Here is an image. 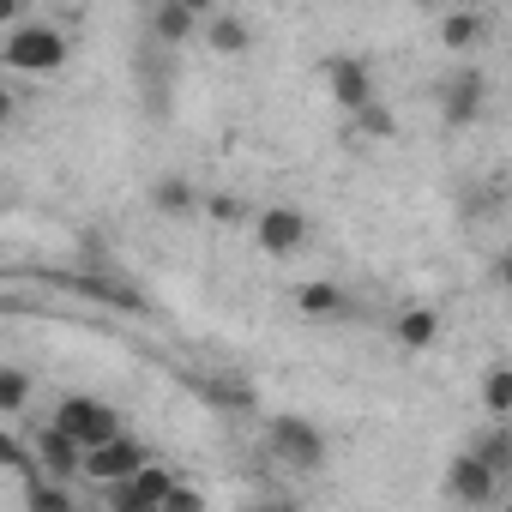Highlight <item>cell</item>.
Here are the masks:
<instances>
[{"label": "cell", "instance_id": "6da1fadb", "mask_svg": "<svg viewBox=\"0 0 512 512\" xmlns=\"http://www.w3.org/2000/svg\"><path fill=\"white\" fill-rule=\"evenodd\" d=\"M0 61L13 73H55V67H67V31H55L49 19L13 25L7 43H0Z\"/></svg>", "mask_w": 512, "mask_h": 512}, {"label": "cell", "instance_id": "7a4b0ae2", "mask_svg": "<svg viewBox=\"0 0 512 512\" xmlns=\"http://www.w3.org/2000/svg\"><path fill=\"white\" fill-rule=\"evenodd\" d=\"M266 446H272V458L290 470V476H314L320 464H326V434L308 422V416H272L266 422Z\"/></svg>", "mask_w": 512, "mask_h": 512}, {"label": "cell", "instance_id": "3957f363", "mask_svg": "<svg viewBox=\"0 0 512 512\" xmlns=\"http://www.w3.org/2000/svg\"><path fill=\"white\" fill-rule=\"evenodd\" d=\"M49 422H55L73 446H85V452H97V446H109V440H121V434H127V428H121V416H115L103 398H61Z\"/></svg>", "mask_w": 512, "mask_h": 512}, {"label": "cell", "instance_id": "277c9868", "mask_svg": "<svg viewBox=\"0 0 512 512\" xmlns=\"http://www.w3.org/2000/svg\"><path fill=\"white\" fill-rule=\"evenodd\" d=\"M145 464H157V458L145 452V440L121 434V440H109V446L85 452V482H97V488H121V482H133Z\"/></svg>", "mask_w": 512, "mask_h": 512}, {"label": "cell", "instance_id": "5b68a950", "mask_svg": "<svg viewBox=\"0 0 512 512\" xmlns=\"http://www.w3.org/2000/svg\"><path fill=\"white\" fill-rule=\"evenodd\" d=\"M253 241L272 260H290V253L308 247V217L296 205H266V211H253Z\"/></svg>", "mask_w": 512, "mask_h": 512}, {"label": "cell", "instance_id": "8992f818", "mask_svg": "<svg viewBox=\"0 0 512 512\" xmlns=\"http://www.w3.org/2000/svg\"><path fill=\"white\" fill-rule=\"evenodd\" d=\"M326 91H332V103L344 109V115H368L380 97H374V73L356 61V55H332L326 61Z\"/></svg>", "mask_w": 512, "mask_h": 512}, {"label": "cell", "instance_id": "52a82bcc", "mask_svg": "<svg viewBox=\"0 0 512 512\" xmlns=\"http://www.w3.org/2000/svg\"><path fill=\"white\" fill-rule=\"evenodd\" d=\"M205 19H211V7H199V0H163V7H151L145 31L157 49H181V43H193V31H205Z\"/></svg>", "mask_w": 512, "mask_h": 512}, {"label": "cell", "instance_id": "ba28073f", "mask_svg": "<svg viewBox=\"0 0 512 512\" xmlns=\"http://www.w3.org/2000/svg\"><path fill=\"white\" fill-rule=\"evenodd\" d=\"M482 103H488L482 67H458V73L440 85V115H446V127H476V121H482Z\"/></svg>", "mask_w": 512, "mask_h": 512}, {"label": "cell", "instance_id": "9c48e42d", "mask_svg": "<svg viewBox=\"0 0 512 512\" xmlns=\"http://www.w3.org/2000/svg\"><path fill=\"white\" fill-rule=\"evenodd\" d=\"M446 494H452L458 506H476V512H482V506L500 500V476H494L476 452H458V458L446 464Z\"/></svg>", "mask_w": 512, "mask_h": 512}, {"label": "cell", "instance_id": "30bf717a", "mask_svg": "<svg viewBox=\"0 0 512 512\" xmlns=\"http://www.w3.org/2000/svg\"><path fill=\"white\" fill-rule=\"evenodd\" d=\"M37 470L49 482H85V446H73L55 422L37 428Z\"/></svg>", "mask_w": 512, "mask_h": 512}, {"label": "cell", "instance_id": "8fae6325", "mask_svg": "<svg viewBox=\"0 0 512 512\" xmlns=\"http://www.w3.org/2000/svg\"><path fill=\"white\" fill-rule=\"evenodd\" d=\"M205 49L223 55V61H235V55L253 49V25H247L241 13H211V19H205Z\"/></svg>", "mask_w": 512, "mask_h": 512}, {"label": "cell", "instance_id": "7c38bea8", "mask_svg": "<svg viewBox=\"0 0 512 512\" xmlns=\"http://www.w3.org/2000/svg\"><path fill=\"white\" fill-rule=\"evenodd\" d=\"M151 205L163 217H193V211H205V193L187 175H163V181H151Z\"/></svg>", "mask_w": 512, "mask_h": 512}, {"label": "cell", "instance_id": "4fadbf2b", "mask_svg": "<svg viewBox=\"0 0 512 512\" xmlns=\"http://www.w3.org/2000/svg\"><path fill=\"white\" fill-rule=\"evenodd\" d=\"M290 296H296V308H302L308 320H344V314H350V296H344L338 284H296Z\"/></svg>", "mask_w": 512, "mask_h": 512}, {"label": "cell", "instance_id": "5bb4252c", "mask_svg": "<svg viewBox=\"0 0 512 512\" xmlns=\"http://www.w3.org/2000/svg\"><path fill=\"white\" fill-rule=\"evenodd\" d=\"M392 338H398L404 350H434V338H440V314H434V308H404V314L392 320Z\"/></svg>", "mask_w": 512, "mask_h": 512}, {"label": "cell", "instance_id": "9a60e30c", "mask_svg": "<svg viewBox=\"0 0 512 512\" xmlns=\"http://www.w3.org/2000/svg\"><path fill=\"white\" fill-rule=\"evenodd\" d=\"M470 452H476V458H482V464H488V470H494L500 482L512 476V428H482Z\"/></svg>", "mask_w": 512, "mask_h": 512}, {"label": "cell", "instance_id": "2e32d148", "mask_svg": "<svg viewBox=\"0 0 512 512\" xmlns=\"http://www.w3.org/2000/svg\"><path fill=\"white\" fill-rule=\"evenodd\" d=\"M25 512H79V500L67 494V482L37 476V482H25Z\"/></svg>", "mask_w": 512, "mask_h": 512}, {"label": "cell", "instance_id": "e0dca14e", "mask_svg": "<svg viewBox=\"0 0 512 512\" xmlns=\"http://www.w3.org/2000/svg\"><path fill=\"white\" fill-rule=\"evenodd\" d=\"M482 31H488L482 13H446V19H440V43H446V49H476Z\"/></svg>", "mask_w": 512, "mask_h": 512}, {"label": "cell", "instance_id": "ac0fdd59", "mask_svg": "<svg viewBox=\"0 0 512 512\" xmlns=\"http://www.w3.org/2000/svg\"><path fill=\"white\" fill-rule=\"evenodd\" d=\"M482 410L488 416H512V368L506 362L482 374Z\"/></svg>", "mask_w": 512, "mask_h": 512}, {"label": "cell", "instance_id": "d6986e66", "mask_svg": "<svg viewBox=\"0 0 512 512\" xmlns=\"http://www.w3.org/2000/svg\"><path fill=\"white\" fill-rule=\"evenodd\" d=\"M25 398H31V374L7 362V368H0V410L19 416V410H25Z\"/></svg>", "mask_w": 512, "mask_h": 512}, {"label": "cell", "instance_id": "ffe728a7", "mask_svg": "<svg viewBox=\"0 0 512 512\" xmlns=\"http://www.w3.org/2000/svg\"><path fill=\"white\" fill-rule=\"evenodd\" d=\"M356 133H368V139H392V133H398V121H392V109H386V103H374L368 115H356Z\"/></svg>", "mask_w": 512, "mask_h": 512}, {"label": "cell", "instance_id": "44dd1931", "mask_svg": "<svg viewBox=\"0 0 512 512\" xmlns=\"http://www.w3.org/2000/svg\"><path fill=\"white\" fill-rule=\"evenodd\" d=\"M205 211H211L217 223H241V217H247V199H235V193H205Z\"/></svg>", "mask_w": 512, "mask_h": 512}, {"label": "cell", "instance_id": "7402d4cb", "mask_svg": "<svg viewBox=\"0 0 512 512\" xmlns=\"http://www.w3.org/2000/svg\"><path fill=\"white\" fill-rule=\"evenodd\" d=\"M163 512H205V494L193 488V482H175V494H169V506Z\"/></svg>", "mask_w": 512, "mask_h": 512}, {"label": "cell", "instance_id": "603a6c76", "mask_svg": "<svg viewBox=\"0 0 512 512\" xmlns=\"http://www.w3.org/2000/svg\"><path fill=\"white\" fill-rule=\"evenodd\" d=\"M494 284H500V290L512 296V247H506V253H500V260H494Z\"/></svg>", "mask_w": 512, "mask_h": 512}, {"label": "cell", "instance_id": "cb8c5ba5", "mask_svg": "<svg viewBox=\"0 0 512 512\" xmlns=\"http://www.w3.org/2000/svg\"><path fill=\"white\" fill-rule=\"evenodd\" d=\"M247 512H302V506H290V500H260V506H247Z\"/></svg>", "mask_w": 512, "mask_h": 512}, {"label": "cell", "instance_id": "d4e9b609", "mask_svg": "<svg viewBox=\"0 0 512 512\" xmlns=\"http://www.w3.org/2000/svg\"><path fill=\"white\" fill-rule=\"evenodd\" d=\"M500 512H512V494H506V506H500Z\"/></svg>", "mask_w": 512, "mask_h": 512}]
</instances>
